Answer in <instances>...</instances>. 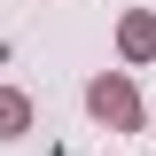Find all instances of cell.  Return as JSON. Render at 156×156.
<instances>
[{
	"mask_svg": "<svg viewBox=\"0 0 156 156\" xmlns=\"http://www.w3.org/2000/svg\"><path fill=\"white\" fill-rule=\"evenodd\" d=\"M94 109H101V117H117V125H125V117H133V94H125V86H109V78H101V86H94Z\"/></svg>",
	"mask_w": 156,
	"mask_h": 156,
	"instance_id": "6da1fadb",
	"label": "cell"
},
{
	"mask_svg": "<svg viewBox=\"0 0 156 156\" xmlns=\"http://www.w3.org/2000/svg\"><path fill=\"white\" fill-rule=\"evenodd\" d=\"M125 47H133V55H148V47H156V23L133 16V23H125Z\"/></svg>",
	"mask_w": 156,
	"mask_h": 156,
	"instance_id": "7a4b0ae2",
	"label": "cell"
},
{
	"mask_svg": "<svg viewBox=\"0 0 156 156\" xmlns=\"http://www.w3.org/2000/svg\"><path fill=\"white\" fill-rule=\"evenodd\" d=\"M16 125H23V101H16V94H0V133H16Z\"/></svg>",
	"mask_w": 156,
	"mask_h": 156,
	"instance_id": "3957f363",
	"label": "cell"
}]
</instances>
